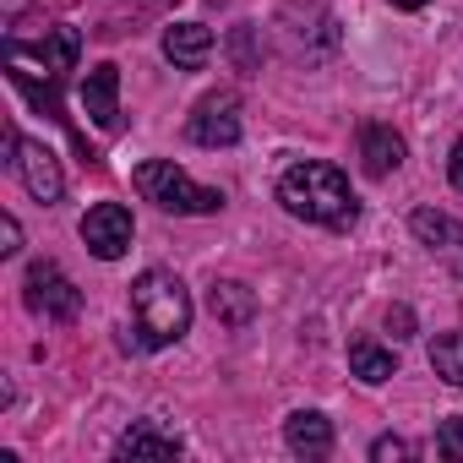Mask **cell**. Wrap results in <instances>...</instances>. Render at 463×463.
Here are the masks:
<instances>
[{
  "label": "cell",
  "instance_id": "1",
  "mask_svg": "<svg viewBox=\"0 0 463 463\" xmlns=\"http://www.w3.org/2000/svg\"><path fill=\"white\" fill-rule=\"evenodd\" d=\"M279 202H284L295 218L322 223V229H349V223L360 218V202H354L344 169H333V164H322V158H306V164L284 169Z\"/></svg>",
  "mask_w": 463,
  "mask_h": 463
},
{
  "label": "cell",
  "instance_id": "2",
  "mask_svg": "<svg viewBox=\"0 0 463 463\" xmlns=\"http://www.w3.org/2000/svg\"><path fill=\"white\" fill-rule=\"evenodd\" d=\"M131 317H137V333L147 349H164L175 338H185L191 327V295L175 273L164 268H147L137 284H131Z\"/></svg>",
  "mask_w": 463,
  "mask_h": 463
},
{
  "label": "cell",
  "instance_id": "3",
  "mask_svg": "<svg viewBox=\"0 0 463 463\" xmlns=\"http://www.w3.org/2000/svg\"><path fill=\"white\" fill-rule=\"evenodd\" d=\"M137 191L147 196V202H158L164 213H218L223 207V191H213V185H196L180 164H169V158H147V164H137Z\"/></svg>",
  "mask_w": 463,
  "mask_h": 463
},
{
  "label": "cell",
  "instance_id": "4",
  "mask_svg": "<svg viewBox=\"0 0 463 463\" xmlns=\"http://www.w3.org/2000/svg\"><path fill=\"white\" fill-rule=\"evenodd\" d=\"M23 300H28V311L44 317V322H77V311H82V289H77L55 262H33V268H28Z\"/></svg>",
  "mask_w": 463,
  "mask_h": 463
},
{
  "label": "cell",
  "instance_id": "5",
  "mask_svg": "<svg viewBox=\"0 0 463 463\" xmlns=\"http://www.w3.org/2000/svg\"><path fill=\"white\" fill-rule=\"evenodd\" d=\"M6 164L23 175V185H28V196H39L44 207L50 202H61V191H66V175H61V158L50 153V147H39V142H23V131H6Z\"/></svg>",
  "mask_w": 463,
  "mask_h": 463
},
{
  "label": "cell",
  "instance_id": "6",
  "mask_svg": "<svg viewBox=\"0 0 463 463\" xmlns=\"http://www.w3.org/2000/svg\"><path fill=\"white\" fill-rule=\"evenodd\" d=\"M409 229H414V241L452 273V279H463V223L452 218V213H436V207H414V218H409Z\"/></svg>",
  "mask_w": 463,
  "mask_h": 463
},
{
  "label": "cell",
  "instance_id": "7",
  "mask_svg": "<svg viewBox=\"0 0 463 463\" xmlns=\"http://www.w3.org/2000/svg\"><path fill=\"white\" fill-rule=\"evenodd\" d=\"M131 235H137V223H131V213H126L120 202H99V207H88V218H82V241H88V251H93L99 262L126 257V251H131Z\"/></svg>",
  "mask_w": 463,
  "mask_h": 463
},
{
  "label": "cell",
  "instance_id": "8",
  "mask_svg": "<svg viewBox=\"0 0 463 463\" xmlns=\"http://www.w3.org/2000/svg\"><path fill=\"white\" fill-rule=\"evenodd\" d=\"M191 142H202V147H235L241 142V104H235V93H213V99L196 104Z\"/></svg>",
  "mask_w": 463,
  "mask_h": 463
},
{
  "label": "cell",
  "instance_id": "9",
  "mask_svg": "<svg viewBox=\"0 0 463 463\" xmlns=\"http://www.w3.org/2000/svg\"><path fill=\"white\" fill-rule=\"evenodd\" d=\"M82 109L93 115V126H104V131H115L120 126V66H93L88 77H82Z\"/></svg>",
  "mask_w": 463,
  "mask_h": 463
},
{
  "label": "cell",
  "instance_id": "10",
  "mask_svg": "<svg viewBox=\"0 0 463 463\" xmlns=\"http://www.w3.org/2000/svg\"><path fill=\"white\" fill-rule=\"evenodd\" d=\"M284 39H289V55H306V61H322V55H333L338 50V23H333V12H322L317 17V28H300V17H295V6H284Z\"/></svg>",
  "mask_w": 463,
  "mask_h": 463
},
{
  "label": "cell",
  "instance_id": "11",
  "mask_svg": "<svg viewBox=\"0 0 463 463\" xmlns=\"http://www.w3.org/2000/svg\"><path fill=\"white\" fill-rule=\"evenodd\" d=\"M360 164H365L371 180H387V175L403 164V137H398L392 126H382V120L360 126Z\"/></svg>",
  "mask_w": 463,
  "mask_h": 463
},
{
  "label": "cell",
  "instance_id": "12",
  "mask_svg": "<svg viewBox=\"0 0 463 463\" xmlns=\"http://www.w3.org/2000/svg\"><path fill=\"white\" fill-rule=\"evenodd\" d=\"M23 55H39V61H44V71L55 77V71H71V66H77L82 39H77V28H50L33 50H28V44H12V61H23Z\"/></svg>",
  "mask_w": 463,
  "mask_h": 463
},
{
  "label": "cell",
  "instance_id": "13",
  "mask_svg": "<svg viewBox=\"0 0 463 463\" xmlns=\"http://www.w3.org/2000/svg\"><path fill=\"white\" fill-rule=\"evenodd\" d=\"M284 441H289V452H300V458H327V452H333V425H327V414L300 409V414H289Z\"/></svg>",
  "mask_w": 463,
  "mask_h": 463
},
{
  "label": "cell",
  "instance_id": "14",
  "mask_svg": "<svg viewBox=\"0 0 463 463\" xmlns=\"http://www.w3.org/2000/svg\"><path fill=\"white\" fill-rule=\"evenodd\" d=\"M164 55H169L175 66L196 71V66L213 55V28H202V23H175V28L164 33Z\"/></svg>",
  "mask_w": 463,
  "mask_h": 463
},
{
  "label": "cell",
  "instance_id": "15",
  "mask_svg": "<svg viewBox=\"0 0 463 463\" xmlns=\"http://www.w3.org/2000/svg\"><path fill=\"white\" fill-rule=\"evenodd\" d=\"M207 306H213V317H218L223 327H246V322L257 317V295H251L246 284H213V289H207Z\"/></svg>",
  "mask_w": 463,
  "mask_h": 463
},
{
  "label": "cell",
  "instance_id": "16",
  "mask_svg": "<svg viewBox=\"0 0 463 463\" xmlns=\"http://www.w3.org/2000/svg\"><path fill=\"white\" fill-rule=\"evenodd\" d=\"M115 458H180V436L153 430V425H131L115 441Z\"/></svg>",
  "mask_w": 463,
  "mask_h": 463
},
{
  "label": "cell",
  "instance_id": "17",
  "mask_svg": "<svg viewBox=\"0 0 463 463\" xmlns=\"http://www.w3.org/2000/svg\"><path fill=\"white\" fill-rule=\"evenodd\" d=\"M349 371H354L360 382H387V376H398V360H392V349H382L376 338H354V344H349Z\"/></svg>",
  "mask_w": 463,
  "mask_h": 463
},
{
  "label": "cell",
  "instance_id": "18",
  "mask_svg": "<svg viewBox=\"0 0 463 463\" xmlns=\"http://www.w3.org/2000/svg\"><path fill=\"white\" fill-rule=\"evenodd\" d=\"M430 371L447 387H463V333H436L430 338Z\"/></svg>",
  "mask_w": 463,
  "mask_h": 463
},
{
  "label": "cell",
  "instance_id": "19",
  "mask_svg": "<svg viewBox=\"0 0 463 463\" xmlns=\"http://www.w3.org/2000/svg\"><path fill=\"white\" fill-rule=\"evenodd\" d=\"M436 447H441L447 458H463V420H447V425L436 430Z\"/></svg>",
  "mask_w": 463,
  "mask_h": 463
},
{
  "label": "cell",
  "instance_id": "20",
  "mask_svg": "<svg viewBox=\"0 0 463 463\" xmlns=\"http://www.w3.org/2000/svg\"><path fill=\"white\" fill-rule=\"evenodd\" d=\"M387 333L392 338H409L414 333V311L409 306H387Z\"/></svg>",
  "mask_w": 463,
  "mask_h": 463
},
{
  "label": "cell",
  "instance_id": "21",
  "mask_svg": "<svg viewBox=\"0 0 463 463\" xmlns=\"http://www.w3.org/2000/svg\"><path fill=\"white\" fill-rule=\"evenodd\" d=\"M0 251H6V257H17V251H23V229H17V218H12V213L0 218Z\"/></svg>",
  "mask_w": 463,
  "mask_h": 463
},
{
  "label": "cell",
  "instance_id": "22",
  "mask_svg": "<svg viewBox=\"0 0 463 463\" xmlns=\"http://www.w3.org/2000/svg\"><path fill=\"white\" fill-rule=\"evenodd\" d=\"M371 458H376V463H392V458H409V441H398V436H382V441L371 447Z\"/></svg>",
  "mask_w": 463,
  "mask_h": 463
},
{
  "label": "cell",
  "instance_id": "23",
  "mask_svg": "<svg viewBox=\"0 0 463 463\" xmlns=\"http://www.w3.org/2000/svg\"><path fill=\"white\" fill-rule=\"evenodd\" d=\"M235 61H241V71H257V55H251V28H235Z\"/></svg>",
  "mask_w": 463,
  "mask_h": 463
},
{
  "label": "cell",
  "instance_id": "24",
  "mask_svg": "<svg viewBox=\"0 0 463 463\" xmlns=\"http://www.w3.org/2000/svg\"><path fill=\"white\" fill-rule=\"evenodd\" d=\"M447 175H452V185L463 191V137L452 142V158H447Z\"/></svg>",
  "mask_w": 463,
  "mask_h": 463
},
{
  "label": "cell",
  "instance_id": "25",
  "mask_svg": "<svg viewBox=\"0 0 463 463\" xmlns=\"http://www.w3.org/2000/svg\"><path fill=\"white\" fill-rule=\"evenodd\" d=\"M387 6H398V12H420V6H430V0H387Z\"/></svg>",
  "mask_w": 463,
  "mask_h": 463
}]
</instances>
